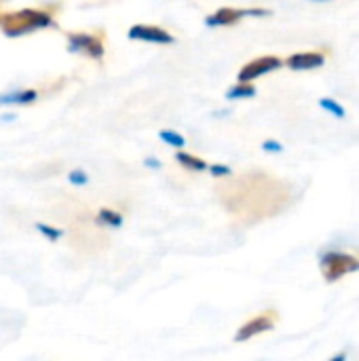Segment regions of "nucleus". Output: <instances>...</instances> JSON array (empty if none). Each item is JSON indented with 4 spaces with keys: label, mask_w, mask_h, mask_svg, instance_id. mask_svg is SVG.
Returning a JSON list of instances; mask_svg holds the SVG:
<instances>
[{
    "label": "nucleus",
    "mask_w": 359,
    "mask_h": 361,
    "mask_svg": "<svg viewBox=\"0 0 359 361\" xmlns=\"http://www.w3.org/2000/svg\"><path fill=\"white\" fill-rule=\"evenodd\" d=\"M320 269L322 275L326 279V283H336L343 277L358 273L359 271V256L351 254V252H326L320 258Z\"/></svg>",
    "instance_id": "nucleus-1"
},
{
    "label": "nucleus",
    "mask_w": 359,
    "mask_h": 361,
    "mask_svg": "<svg viewBox=\"0 0 359 361\" xmlns=\"http://www.w3.org/2000/svg\"><path fill=\"white\" fill-rule=\"evenodd\" d=\"M0 25L4 27V32L8 36H19V34H28V32L51 25V17L40 11H21V13H13L11 17L0 21Z\"/></svg>",
    "instance_id": "nucleus-2"
},
{
    "label": "nucleus",
    "mask_w": 359,
    "mask_h": 361,
    "mask_svg": "<svg viewBox=\"0 0 359 361\" xmlns=\"http://www.w3.org/2000/svg\"><path fill=\"white\" fill-rule=\"evenodd\" d=\"M277 326V313L275 311H264L256 317H252L250 322H245L237 332H235V343H248L260 334H267L271 330H275Z\"/></svg>",
    "instance_id": "nucleus-3"
},
{
    "label": "nucleus",
    "mask_w": 359,
    "mask_h": 361,
    "mask_svg": "<svg viewBox=\"0 0 359 361\" xmlns=\"http://www.w3.org/2000/svg\"><path fill=\"white\" fill-rule=\"evenodd\" d=\"M279 66H281V61L277 57H260V59L248 63L239 72V80L241 82H250V80H254V78H258V76H262V74H267L271 70H277Z\"/></svg>",
    "instance_id": "nucleus-4"
},
{
    "label": "nucleus",
    "mask_w": 359,
    "mask_h": 361,
    "mask_svg": "<svg viewBox=\"0 0 359 361\" xmlns=\"http://www.w3.org/2000/svg\"><path fill=\"white\" fill-rule=\"evenodd\" d=\"M129 38H138V40H146V42H159V44L174 42L171 34H167L165 30L154 27V25H133L129 30Z\"/></svg>",
    "instance_id": "nucleus-5"
},
{
    "label": "nucleus",
    "mask_w": 359,
    "mask_h": 361,
    "mask_svg": "<svg viewBox=\"0 0 359 361\" xmlns=\"http://www.w3.org/2000/svg\"><path fill=\"white\" fill-rule=\"evenodd\" d=\"M70 51H85L91 57H102L104 55V47L95 36H87V34H76L70 38Z\"/></svg>",
    "instance_id": "nucleus-6"
},
{
    "label": "nucleus",
    "mask_w": 359,
    "mask_h": 361,
    "mask_svg": "<svg viewBox=\"0 0 359 361\" xmlns=\"http://www.w3.org/2000/svg\"><path fill=\"white\" fill-rule=\"evenodd\" d=\"M324 63V55L320 53H300L288 59V66L292 70H311V68H320Z\"/></svg>",
    "instance_id": "nucleus-7"
},
{
    "label": "nucleus",
    "mask_w": 359,
    "mask_h": 361,
    "mask_svg": "<svg viewBox=\"0 0 359 361\" xmlns=\"http://www.w3.org/2000/svg\"><path fill=\"white\" fill-rule=\"evenodd\" d=\"M95 222L97 226H106V228H121L125 224V218L116 212V209H110V207H102L95 216Z\"/></svg>",
    "instance_id": "nucleus-8"
},
{
    "label": "nucleus",
    "mask_w": 359,
    "mask_h": 361,
    "mask_svg": "<svg viewBox=\"0 0 359 361\" xmlns=\"http://www.w3.org/2000/svg\"><path fill=\"white\" fill-rule=\"evenodd\" d=\"M176 161L184 167V169H190V171H205L209 165L203 161V159H199V157H195V154H190V152H178L176 154Z\"/></svg>",
    "instance_id": "nucleus-9"
},
{
    "label": "nucleus",
    "mask_w": 359,
    "mask_h": 361,
    "mask_svg": "<svg viewBox=\"0 0 359 361\" xmlns=\"http://www.w3.org/2000/svg\"><path fill=\"white\" fill-rule=\"evenodd\" d=\"M34 99H38V93L28 89V91H13V93H2L0 95V104H32Z\"/></svg>",
    "instance_id": "nucleus-10"
},
{
    "label": "nucleus",
    "mask_w": 359,
    "mask_h": 361,
    "mask_svg": "<svg viewBox=\"0 0 359 361\" xmlns=\"http://www.w3.org/2000/svg\"><path fill=\"white\" fill-rule=\"evenodd\" d=\"M254 95H256V89L252 85H248V82H239L233 89H229V93H226L229 99H248V97H254Z\"/></svg>",
    "instance_id": "nucleus-11"
},
{
    "label": "nucleus",
    "mask_w": 359,
    "mask_h": 361,
    "mask_svg": "<svg viewBox=\"0 0 359 361\" xmlns=\"http://www.w3.org/2000/svg\"><path fill=\"white\" fill-rule=\"evenodd\" d=\"M159 137L167 144V146H174V148H184L186 146V137L178 131H171V129H163L159 133Z\"/></svg>",
    "instance_id": "nucleus-12"
},
{
    "label": "nucleus",
    "mask_w": 359,
    "mask_h": 361,
    "mask_svg": "<svg viewBox=\"0 0 359 361\" xmlns=\"http://www.w3.org/2000/svg\"><path fill=\"white\" fill-rule=\"evenodd\" d=\"M36 231L47 239V241H51V243H55V241H59L61 239V228H57V226H51V224H44V222H36Z\"/></svg>",
    "instance_id": "nucleus-13"
},
{
    "label": "nucleus",
    "mask_w": 359,
    "mask_h": 361,
    "mask_svg": "<svg viewBox=\"0 0 359 361\" xmlns=\"http://www.w3.org/2000/svg\"><path fill=\"white\" fill-rule=\"evenodd\" d=\"M320 106L324 108V110H328V112H332L334 116H339V118H345V108L339 104V102H334V99H328V97H324L322 102H320Z\"/></svg>",
    "instance_id": "nucleus-14"
},
{
    "label": "nucleus",
    "mask_w": 359,
    "mask_h": 361,
    "mask_svg": "<svg viewBox=\"0 0 359 361\" xmlns=\"http://www.w3.org/2000/svg\"><path fill=\"white\" fill-rule=\"evenodd\" d=\"M68 182H70L72 186H87V184H89V176H87V171H83V169H72V171L68 173Z\"/></svg>",
    "instance_id": "nucleus-15"
},
{
    "label": "nucleus",
    "mask_w": 359,
    "mask_h": 361,
    "mask_svg": "<svg viewBox=\"0 0 359 361\" xmlns=\"http://www.w3.org/2000/svg\"><path fill=\"white\" fill-rule=\"evenodd\" d=\"M207 171H209L214 178H226V176H231V173H233V169H231L229 165H220V163L209 165V167H207Z\"/></svg>",
    "instance_id": "nucleus-16"
},
{
    "label": "nucleus",
    "mask_w": 359,
    "mask_h": 361,
    "mask_svg": "<svg viewBox=\"0 0 359 361\" xmlns=\"http://www.w3.org/2000/svg\"><path fill=\"white\" fill-rule=\"evenodd\" d=\"M262 150H264V152H281L284 146H281L279 142H275V140H267V142L262 144Z\"/></svg>",
    "instance_id": "nucleus-17"
},
{
    "label": "nucleus",
    "mask_w": 359,
    "mask_h": 361,
    "mask_svg": "<svg viewBox=\"0 0 359 361\" xmlns=\"http://www.w3.org/2000/svg\"><path fill=\"white\" fill-rule=\"evenodd\" d=\"M144 165H146L148 169H161V161L154 159V157H146V159H144Z\"/></svg>",
    "instance_id": "nucleus-18"
},
{
    "label": "nucleus",
    "mask_w": 359,
    "mask_h": 361,
    "mask_svg": "<svg viewBox=\"0 0 359 361\" xmlns=\"http://www.w3.org/2000/svg\"><path fill=\"white\" fill-rule=\"evenodd\" d=\"M328 361H347V353H345V351H341L339 355H334L332 360H328Z\"/></svg>",
    "instance_id": "nucleus-19"
},
{
    "label": "nucleus",
    "mask_w": 359,
    "mask_h": 361,
    "mask_svg": "<svg viewBox=\"0 0 359 361\" xmlns=\"http://www.w3.org/2000/svg\"><path fill=\"white\" fill-rule=\"evenodd\" d=\"M315 2H326V0H315Z\"/></svg>",
    "instance_id": "nucleus-20"
}]
</instances>
